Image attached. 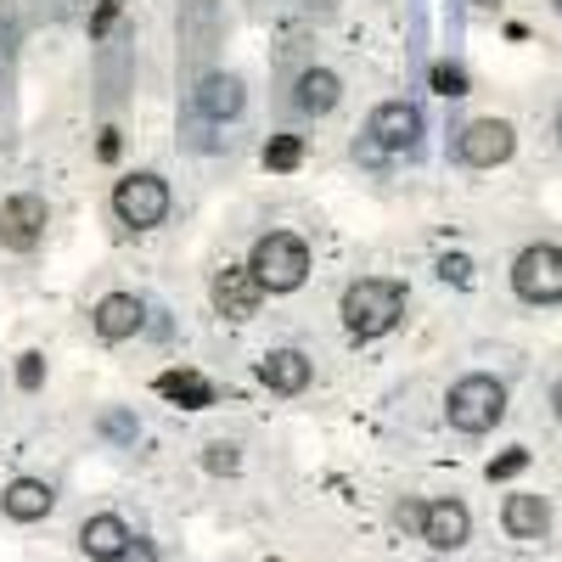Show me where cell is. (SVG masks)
I'll return each mask as SVG.
<instances>
[{
  "label": "cell",
  "mask_w": 562,
  "mask_h": 562,
  "mask_svg": "<svg viewBox=\"0 0 562 562\" xmlns=\"http://www.w3.org/2000/svg\"><path fill=\"white\" fill-rule=\"evenodd\" d=\"M400 315H405V288H400V281H389V276H366V281H355V288L344 293V326H349L355 338L394 333Z\"/></svg>",
  "instance_id": "1"
},
{
  "label": "cell",
  "mask_w": 562,
  "mask_h": 562,
  "mask_svg": "<svg viewBox=\"0 0 562 562\" xmlns=\"http://www.w3.org/2000/svg\"><path fill=\"white\" fill-rule=\"evenodd\" d=\"M248 270L259 276L265 293H293V288H304V276H310V243L293 237V231H265V237L254 243Z\"/></svg>",
  "instance_id": "2"
},
{
  "label": "cell",
  "mask_w": 562,
  "mask_h": 562,
  "mask_svg": "<svg viewBox=\"0 0 562 562\" xmlns=\"http://www.w3.org/2000/svg\"><path fill=\"white\" fill-rule=\"evenodd\" d=\"M445 416H450V428L456 434H490L495 422L506 416V383L501 378H484V371H473V378H461L445 400Z\"/></svg>",
  "instance_id": "3"
},
{
  "label": "cell",
  "mask_w": 562,
  "mask_h": 562,
  "mask_svg": "<svg viewBox=\"0 0 562 562\" xmlns=\"http://www.w3.org/2000/svg\"><path fill=\"white\" fill-rule=\"evenodd\" d=\"M512 293L524 304H562V248L557 243H529L512 259Z\"/></svg>",
  "instance_id": "4"
},
{
  "label": "cell",
  "mask_w": 562,
  "mask_h": 562,
  "mask_svg": "<svg viewBox=\"0 0 562 562\" xmlns=\"http://www.w3.org/2000/svg\"><path fill=\"white\" fill-rule=\"evenodd\" d=\"M113 214H119V225H130V231L164 225V220H169V186H164L158 175H130V180H119V186H113Z\"/></svg>",
  "instance_id": "5"
},
{
  "label": "cell",
  "mask_w": 562,
  "mask_h": 562,
  "mask_svg": "<svg viewBox=\"0 0 562 562\" xmlns=\"http://www.w3.org/2000/svg\"><path fill=\"white\" fill-rule=\"evenodd\" d=\"M512 147H518V135H512L506 119H479V124H467L456 135V158L467 169H495V164L512 158Z\"/></svg>",
  "instance_id": "6"
},
{
  "label": "cell",
  "mask_w": 562,
  "mask_h": 562,
  "mask_svg": "<svg viewBox=\"0 0 562 562\" xmlns=\"http://www.w3.org/2000/svg\"><path fill=\"white\" fill-rule=\"evenodd\" d=\"M45 237V198L34 192H18L0 203V248H12V254H34Z\"/></svg>",
  "instance_id": "7"
},
{
  "label": "cell",
  "mask_w": 562,
  "mask_h": 562,
  "mask_svg": "<svg viewBox=\"0 0 562 562\" xmlns=\"http://www.w3.org/2000/svg\"><path fill=\"white\" fill-rule=\"evenodd\" d=\"M366 135H371V147H378V153H416V140H422V108L416 102H383L378 113H371Z\"/></svg>",
  "instance_id": "8"
},
{
  "label": "cell",
  "mask_w": 562,
  "mask_h": 562,
  "mask_svg": "<svg viewBox=\"0 0 562 562\" xmlns=\"http://www.w3.org/2000/svg\"><path fill=\"white\" fill-rule=\"evenodd\" d=\"M259 304H265V288L248 265H225L214 276V310L225 321H248V315H259Z\"/></svg>",
  "instance_id": "9"
},
{
  "label": "cell",
  "mask_w": 562,
  "mask_h": 562,
  "mask_svg": "<svg viewBox=\"0 0 562 562\" xmlns=\"http://www.w3.org/2000/svg\"><path fill=\"white\" fill-rule=\"evenodd\" d=\"M467 535H473V518H467L461 501H428V512H422V540H428L434 551H461Z\"/></svg>",
  "instance_id": "10"
},
{
  "label": "cell",
  "mask_w": 562,
  "mask_h": 562,
  "mask_svg": "<svg viewBox=\"0 0 562 562\" xmlns=\"http://www.w3.org/2000/svg\"><path fill=\"white\" fill-rule=\"evenodd\" d=\"M192 108H198L203 119L225 124V119H237V113L248 108V90H243L237 74H203L198 90H192Z\"/></svg>",
  "instance_id": "11"
},
{
  "label": "cell",
  "mask_w": 562,
  "mask_h": 562,
  "mask_svg": "<svg viewBox=\"0 0 562 562\" xmlns=\"http://www.w3.org/2000/svg\"><path fill=\"white\" fill-rule=\"evenodd\" d=\"M90 321H97V333H102L108 344H124V338H135L140 326H147V304H140L135 293H108Z\"/></svg>",
  "instance_id": "12"
},
{
  "label": "cell",
  "mask_w": 562,
  "mask_h": 562,
  "mask_svg": "<svg viewBox=\"0 0 562 562\" xmlns=\"http://www.w3.org/2000/svg\"><path fill=\"white\" fill-rule=\"evenodd\" d=\"M130 540H135V535H130V524H124V518H113V512H102V518H90V524L79 529V551H85L90 562H119Z\"/></svg>",
  "instance_id": "13"
},
{
  "label": "cell",
  "mask_w": 562,
  "mask_h": 562,
  "mask_svg": "<svg viewBox=\"0 0 562 562\" xmlns=\"http://www.w3.org/2000/svg\"><path fill=\"white\" fill-rule=\"evenodd\" d=\"M259 383H265L270 394H304V389H310V360H304L299 349H270V355L259 360Z\"/></svg>",
  "instance_id": "14"
},
{
  "label": "cell",
  "mask_w": 562,
  "mask_h": 562,
  "mask_svg": "<svg viewBox=\"0 0 562 562\" xmlns=\"http://www.w3.org/2000/svg\"><path fill=\"white\" fill-rule=\"evenodd\" d=\"M0 506H7V518H18V524H40V518H52L57 490L45 484V479H18V484H7Z\"/></svg>",
  "instance_id": "15"
},
{
  "label": "cell",
  "mask_w": 562,
  "mask_h": 562,
  "mask_svg": "<svg viewBox=\"0 0 562 562\" xmlns=\"http://www.w3.org/2000/svg\"><path fill=\"white\" fill-rule=\"evenodd\" d=\"M501 524H506L512 540H546V529H551V506H546L540 495H506Z\"/></svg>",
  "instance_id": "16"
},
{
  "label": "cell",
  "mask_w": 562,
  "mask_h": 562,
  "mask_svg": "<svg viewBox=\"0 0 562 562\" xmlns=\"http://www.w3.org/2000/svg\"><path fill=\"white\" fill-rule=\"evenodd\" d=\"M293 102H299V113H333L338 102H344V79L333 74V68H310V74H299V85H293Z\"/></svg>",
  "instance_id": "17"
},
{
  "label": "cell",
  "mask_w": 562,
  "mask_h": 562,
  "mask_svg": "<svg viewBox=\"0 0 562 562\" xmlns=\"http://www.w3.org/2000/svg\"><path fill=\"white\" fill-rule=\"evenodd\" d=\"M180 40H186V57H209L214 52V40H220V18H214V0H192L180 18Z\"/></svg>",
  "instance_id": "18"
},
{
  "label": "cell",
  "mask_w": 562,
  "mask_h": 562,
  "mask_svg": "<svg viewBox=\"0 0 562 562\" xmlns=\"http://www.w3.org/2000/svg\"><path fill=\"white\" fill-rule=\"evenodd\" d=\"M158 394L175 400V405H186V411L214 405V389H209V378H198V371H164V378H158Z\"/></svg>",
  "instance_id": "19"
},
{
  "label": "cell",
  "mask_w": 562,
  "mask_h": 562,
  "mask_svg": "<svg viewBox=\"0 0 562 562\" xmlns=\"http://www.w3.org/2000/svg\"><path fill=\"white\" fill-rule=\"evenodd\" d=\"M299 164H304V140H299V135H270V140H265V169L288 175V169H299Z\"/></svg>",
  "instance_id": "20"
},
{
  "label": "cell",
  "mask_w": 562,
  "mask_h": 562,
  "mask_svg": "<svg viewBox=\"0 0 562 562\" xmlns=\"http://www.w3.org/2000/svg\"><path fill=\"white\" fill-rule=\"evenodd\" d=\"M203 467H209V473H237V467H243V456H237V445L214 439V445H209V456H203Z\"/></svg>",
  "instance_id": "21"
},
{
  "label": "cell",
  "mask_w": 562,
  "mask_h": 562,
  "mask_svg": "<svg viewBox=\"0 0 562 562\" xmlns=\"http://www.w3.org/2000/svg\"><path fill=\"white\" fill-rule=\"evenodd\" d=\"M434 90H439V97H467V74L456 63H439L434 68Z\"/></svg>",
  "instance_id": "22"
},
{
  "label": "cell",
  "mask_w": 562,
  "mask_h": 562,
  "mask_svg": "<svg viewBox=\"0 0 562 562\" xmlns=\"http://www.w3.org/2000/svg\"><path fill=\"white\" fill-rule=\"evenodd\" d=\"M119 12H124V0H102L97 18H90V40H108V29L119 23Z\"/></svg>",
  "instance_id": "23"
},
{
  "label": "cell",
  "mask_w": 562,
  "mask_h": 562,
  "mask_svg": "<svg viewBox=\"0 0 562 562\" xmlns=\"http://www.w3.org/2000/svg\"><path fill=\"white\" fill-rule=\"evenodd\" d=\"M439 276H445V281H456V288H467V281H473V259L445 254V259H439Z\"/></svg>",
  "instance_id": "24"
},
{
  "label": "cell",
  "mask_w": 562,
  "mask_h": 562,
  "mask_svg": "<svg viewBox=\"0 0 562 562\" xmlns=\"http://www.w3.org/2000/svg\"><path fill=\"white\" fill-rule=\"evenodd\" d=\"M422 512H428V501H400L394 506V524L411 529V535H422Z\"/></svg>",
  "instance_id": "25"
},
{
  "label": "cell",
  "mask_w": 562,
  "mask_h": 562,
  "mask_svg": "<svg viewBox=\"0 0 562 562\" xmlns=\"http://www.w3.org/2000/svg\"><path fill=\"white\" fill-rule=\"evenodd\" d=\"M529 467V450H506L501 461H490V479H512V473H524Z\"/></svg>",
  "instance_id": "26"
},
{
  "label": "cell",
  "mask_w": 562,
  "mask_h": 562,
  "mask_svg": "<svg viewBox=\"0 0 562 562\" xmlns=\"http://www.w3.org/2000/svg\"><path fill=\"white\" fill-rule=\"evenodd\" d=\"M18 383H23L29 394L45 383V360H40V355H23V360H18Z\"/></svg>",
  "instance_id": "27"
},
{
  "label": "cell",
  "mask_w": 562,
  "mask_h": 562,
  "mask_svg": "<svg viewBox=\"0 0 562 562\" xmlns=\"http://www.w3.org/2000/svg\"><path fill=\"white\" fill-rule=\"evenodd\" d=\"M102 434H108V439H135V416L108 411V416H102Z\"/></svg>",
  "instance_id": "28"
},
{
  "label": "cell",
  "mask_w": 562,
  "mask_h": 562,
  "mask_svg": "<svg viewBox=\"0 0 562 562\" xmlns=\"http://www.w3.org/2000/svg\"><path fill=\"white\" fill-rule=\"evenodd\" d=\"M12 40H18V18H12V7H0V57L12 52Z\"/></svg>",
  "instance_id": "29"
},
{
  "label": "cell",
  "mask_w": 562,
  "mask_h": 562,
  "mask_svg": "<svg viewBox=\"0 0 562 562\" xmlns=\"http://www.w3.org/2000/svg\"><path fill=\"white\" fill-rule=\"evenodd\" d=\"M119 562H158V551H153V540H130Z\"/></svg>",
  "instance_id": "30"
},
{
  "label": "cell",
  "mask_w": 562,
  "mask_h": 562,
  "mask_svg": "<svg viewBox=\"0 0 562 562\" xmlns=\"http://www.w3.org/2000/svg\"><path fill=\"white\" fill-rule=\"evenodd\" d=\"M97 153H102L108 164L119 158V130H102V140H97Z\"/></svg>",
  "instance_id": "31"
},
{
  "label": "cell",
  "mask_w": 562,
  "mask_h": 562,
  "mask_svg": "<svg viewBox=\"0 0 562 562\" xmlns=\"http://www.w3.org/2000/svg\"><path fill=\"white\" fill-rule=\"evenodd\" d=\"M551 411H557V422H562V378H557V389H551Z\"/></svg>",
  "instance_id": "32"
},
{
  "label": "cell",
  "mask_w": 562,
  "mask_h": 562,
  "mask_svg": "<svg viewBox=\"0 0 562 562\" xmlns=\"http://www.w3.org/2000/svg\"><path fill=\"white\" fill-rule=\"evenodd\" d=\"M557 135H562V108H557Z\"/></svg>",
  "instance_id": "33"
},
{
  "label": "cell",
  "mask_w": 562,
  "mask_h": 562,
  "mask_svg": "<svg viewBox=\"0 0 562 562\" xmlns=\"http://www.w3.org/2000/svg\"><path fill=\"white\" fill-rule=\"evenodd\" d=\"M479 7H495V0H479Z\"/></svg>",
  "instance_id": "34"
},
{
  "label": "cell",
  "mask_w": 562,
  "mask_h": 562,
  "mask_svg": "<svg viewBox=\"0 0 562 562\" xmlns=\"http://www.w3.org/2000/svg\"><path fill=\"white\" fill-rule=\"evenodd\" d=\"M557 12H562V0H557Z\"/></svg>",
  "instance_id": "35"
}]
</instances>
